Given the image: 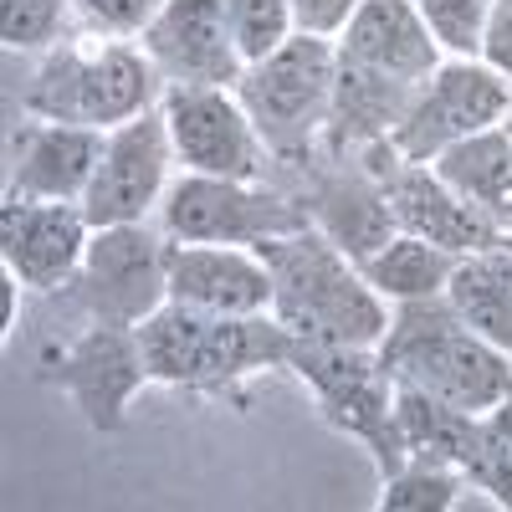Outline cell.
<instances>
[{"label":"cell","mask_w":512,"mask_h":512,"mask_svg":"<svg viewBox=\"0 0 512 512\" xmlns=\"http://www.w3.org/2000/svg\"><path fill=\"white\" fill-rule=\"evenodd\" d=\"M144 364L154 384L180 395H236L246 379L287 369L297 333L272 313H205L185 303H164L144 328Z\"/></svg>","instance_id":"6da1fadb"},{"label":"cell","mask_w":512,"mask_h":512,"mask_svg":"<svg viewBox=\"0 0 512 512\" xmlns=\"http://www.w3.org/2000/svg\"><path fill=\"white\" fill-rule=\"evenodd\" d=\"M374 359L395 384H415L472 415H487L512 395V354L492 349L482 333L466 328L446 292L395 303Z\"/></svg>","instance_id":"7a4b0ae2"},{"label":"cell","mask_w":512,"mask_h":512,"mask_svg":"<svg viewBox=\"0 0 512 512\" xmlns=\"http://www.w3.org/2000/svg\"><path fill=\"white\" fill-rule=\"evenodd\" d=\"M272 272V318L297 338L318 344L379 349L390 328V303L364 282L359 262H349L323 231H292L256 246Z\"/></svg>","instance_id":"3957f363"},{"label":"cell","mask_w":512,"mask_h":512,"mask_svg":"<svg viewBox=\"0 0 512 512\" xmlns=\"http://www.w3.org/2000/svg\"><path fill=\"white\" fill-rule=\"evenodd\" d=\"M333 67V36L297 31L272 57L241 72L236 98L277 164H308L318 154L333 98Z\"/></svg>","instance_id":"277c9868"},{"label":"cell","mask_w":512,"mask_h":512,"mask_svg":"<svg viewBox=\"0 0 512 512\" xmlns=\"http://www.w3.org/2000/svg\"><path fill=\"white\" fill-rule=\"evenodd\" d=\"M287 369L313 390L318 415L338 436H349L369 451L379 482L395 477L410 461L400 420H395V379L379 369L374 349H349V344H318V338H297Z\"/></svg>","instance_id":"5b68a950"},{"label":"cell","mask_w":512,"mask_h":512,"mask_svg":"<svg viewBox=\"0 0 512 512\" xmlns=\"http://www.w3.org/2000/svg\"><path fill=\"white\" fill-rule=\"evenodd\" d=\"M164 236L175 241H210V246H262L272 236L308 231L303 195H282L256 180H221V175H185L159 200Z\"/></svg>","instance_id":"8992f818"},{"label":"cell","mask_w":512,"mask_h":512,"mask_svg":"<svg viewBox=\"0 0 512 512\" xmlns=\"http://www.w3.org/2000/svg\"><path fill=\"white\" fill-rule=\"evenodd\" d=\"M507 108H512V82L502 72H492L482 57H451L415 88L390 144L410 164H431L451 144L497 128Z\"/></svg>","instance_id":"52a82bcc"},{"label":"cell","mask_w":512,"mask_h":512,"mask_svg":"<svg viewBox=\"0 0 512 512\" xmlns=\"http://www.w3.org/2000/svg\"><path fill=\"white\" fill-rule=\"evenodd\" d=\"M164 251H169V236L149 231V221L93 231L88 256H82V267L72 277L77 313L88 323L144 328L169 303Z\"/></svg>","instance_id":"ba28073f"},{"label":"cell","mask_w":512,"mask_h":512,"mask_svg":"<svg viewBox=\"0 0 512 512\" xmlns=\"http://www.w3.org/2000/svg\"><path fill=\"white\" fill-rule=\"evenodd\" d=\"M41 379H52L98 436L123 431L134 395L144 384H154L139 328H118V323H88L72 344L41 354Z\"/></svg>","instance_id":"9c48e42d"},{"label":"cell","mask_w":512,"mask_h":512,"mask_svg":"<svg viewBox=\"0 0 512 512\" xmlns=\"http://www.w3.org/2000/svg\"><path fill=\"white\" fill-rule=\"evenodd\" d=\"M164 123L175 159L190 175H221V180H262L267 175V144L246 118L236 88H164Z\"/></svg>","instance_id":"30bf717a"},{"label":"cell","mask_w":512,"mask_h":512,"mask_svg":"<svg viewBox=\"0 0 512 512\" xmlns=\"http://www.w3.org/2000/svg\"><path fill=\"white\" fill-rule=\"evenodd\" d=\"M169 164H175V144H169L164 108L108 128L93 185L82 195V216L93 221V231L149 221V210L169 190Z\"/></svg>","instance_id":"8fae6325"},{"label":"cell","mask_w":512,"mask_h":512,"mask_svg":"<svg viewBox=\"0 0 512 512\" xmlns=\"http://www.w3.org/2000/svg\"><path fill=\"white\" fill-rule=\"evenodd\" d=\"M93 241V221L82 200H21L0 205V267L26 292H57L77 277Z\"/></svg>","instance_id":"7c38bea8"},{"label":"cell","mask_w":512,"mask_h":512,"mask_svg":"<svg viewBox=\"0 0 512 512\" xmlns=\"http://www.w3.org/2000/svg\"><path fill=\"white\" fill-rule=\"evenodd\" d=\"M139 47L164 88H236L246 72L226 26V0H164Z\"/></svg>","instance_id":"4fadbf2b"},{"label":"cell","mask_w":512,"mask_h":512,"mask_svg":"<svg viewBox=\"0 0 512 512\" xmlns=\"http://www.w3.org/2000/svg\"><path fill=\"white\" fill-rule=\"evenodd\" d=\"M169 303L205 308V313H272V272L251 246H210L175 241L164 251Z\"/></svg>","instance_id":"5bb4252c"},{"label":"cell","mask_w":512,"mask_h":512,"mask_svg":"<svg viewBox=\"0 0 512 512\" xmlns=\"http://www.w3.org/2000/svg\"><path fill=\"white\" fill-rule=\"evenodd\" d=\"M333 52H338V62L405 82V88H420L446 62L431 26L420 21L415 0H359L349 26L333 36Z\"/></svg>","instance_id":"9a60e30c"},{"label":"cell","mask_w":512,"mask_h":512,"mask_svg":"<svg viewBox=\"0 0 512 512\" xmlns=\"http://www.w3.org/2000/svg\"><path fill=\"white\" fill-rule=\"evenodd\" d=\"M303 205H308L313 231H323L349 262L374 256L400 231L395 210H390V195H384V185L359 159H328L323 169H313V180L303 190Z\"/></svg>","instance_id":"2e32d148"},{"label":"cell","mask_w":512,"mask_h":512,"mask_svg":"<svg viewBox=\"0 0 512 512\" xmlns=\"http://www.w3.org/2000/svg\"><path fill=\"white\" fill-rule=\"evenodd\" d=\"M384 195H390V210H395V226L431 241L451 256H472V251H487L502 241V226H492L477 205H466L431 164H410L400 159L395 169L379 175Z\"/></svg>","instance_id":"e0dca14e"},{"label":"cell","mask_w":512,"mask_h":512,"mask_svg":"<svg viewBox=\"0 0 512 512\" xmlns=\"http://www.w3.org/2000/svg\"><path fill=\"white\" fill-rule=\"evenodd\" d=\"M103 159V134L82 123H21L11 139V185L21 200H82Z\"/></svg>","instance_id":"ac0fdd59"},{"label":"cell","mask_w":512,"mask_h":512,"mask_svg":"<svg viewBox=\"0 0 512 512\" xmlns=\"http://www.w3.org/2000/svg\"><path fill=\"white\" fill-rule=\"evenodd\" d=\"M410 98H415V88H405V82H390V77H379V72L338 62L333 67L328 123H323V154L328 159H354L359 149L390 139L395 123L410 108Z\"/></svg>","instance_id":"d6986e66"},{"label":"cell","mask_w":512,"mask_h":512,"mask_svg":"<svg viewBox=\"0 0 512 512\" xmlns=\"http://www.w3.org/2000/svg\"><path fill=\"white\" fill-rule=\"evenodd\" d=\"M159 103H164V77L154 72L144 47H134V41H108V47L88 52V62H82V98H77L82 128L108 134L118 123H134V118L154 113Z\"/></svg>","instance_id":"ffe728a7"},{"label":"cell","mask_w":512,"mask_h":512,"mask_svg":"<svg viewBox=\"0 0 512 512\" xmlns=\"http://www.w3.org/2000/svg\"><path fill=\"white\" fill-rule=\"evenodd\" d=\"M431 169L466 205H477L492 226H512V134L502 123L451 144L441 159H431Z\"/></svg>","instance_id":"44dd1931"},{"label":"cell","mask_w":512,"mask_h":512,"mask_svg":"<svg viewBox=\"0 0 512 512\" xmlns=\"http://www.w3.org/2000/svg\"><path fill=\"white\" fill-rule=\"evenodd\" d=\"M446 297L466 318V328L482 333L492 349L512 354V251L502 241L472 256H456Z\"/></svg>","instance_id":"7402d4cb"},{"label":"cell","mask_w":512,"mask_h":512,"mask_svg":"<svg viewBox=\"0 0 512 512\" xmlns=\"http://www.w3.org/2000/svg\"><path fill=\"white\" fill-rule=\"evenodd\" d=\"M395 420H400V436L405 451L420 461H446L456 472H466V456L477 446V420L472 410H456L436 395L415 390V384H395Z\"/></svg>","instance_id":"603a6c76"},{"label":"cell","mask_w":512,"mask_h":512,"mask_svg":"<svg viewBox=\"0 0 512 512\" xmlns=\"http://www.w3.org/2000/svg\"><path fill=\"white\" fill-rule=\"evenodd\" d=\"M359 272H364V282L384 297V303H410V297L446 292V282L456 272V256L431 246V241H420V236H410V231H395L374 256H364Z\"/></svg>","instance_id":"cb8c5ba5"},{"label":"cell","mask_w":512,"mask_h":512,"mask_svg":"<svg viewBox=\"0 0 512 512\" xmlns=\"http://www.w3.org/2000/svg\"><path fill=\"white\" fill-rule=\"evenodd\" d=\"M82 62L88 52L62 41L41 57V67L31 72L26 93H21V113L41 118V123H77V98H82Z\"/></svg>","instance_id":"d4e9b609"},{"label":"cell","mask_w":512,"mask_h":512,"mask_svg":"<svg viewBox=\"0 0 512 512\" xmlns=\"http://www.w3.org/2000/svg\"><path fill=\"white\" fill-rule=\"evenodd\" d=\"M466 492V477L446 461H420L410 456L395 477L379 482V512H451Z\"/></svg>","instance_id":"484cf974"},{"label":"cell","mask_w":512,"mask_h":512,"mask_svg":"<svg viewBox=\"0 0 512 512\" xmlns=\"http://www.w3.org/2000/svg\"><path fill=\"white\" fill-rule=\"evenodd\" d=\"M461 477L472 492H487L502 512H512V395L477 420V446Z\"/></svg>","instance_id":"4316f807"},{"label":"cell","mask_w":512,"mask_h":512,"mask_svg":"<svg viewBox=\"0 0 512 512\" xmlns=\"http://www.w3.org/2000/svg\"><path fill=\"white\" fill-rule=\"evenodd\" d=\"M72 31V0H0V47L52 52Z\"/></svg>","instance_id":"83f0119b"},{"label":"cell","mask_w":512,"mask_h":512,"mask_svg":"<svg viewBox=\"0 0 512 512\" xmlns=\"http://www.w3.org/2000/svg\"><path fill=\"white\" fill-rule=\"evenodd\" d=\"M226 26H231V41H236L246 67L272 57L282 41L297 36V21H292L287 0H226Z\"/></svg>","instance_id":"f1b7e54d"},{"label":"cell","mask_w":512,"mask_h":512,"mask_svg":"<svg viewBox=\"0 0 512 512\" xmlns=\"http://www.w3.org/2000/svg\"><path fill=\"white\" fill-rule=\"evenodd\" d=\"M420 21L431 26L436 47L451 57H482V31L492 0H415Z\"/></svg>","instance_id":"f546056e"},{"label":"cell","mask_w":512,"mask_h":512,"mask_svg":"<svg viewBox=\"0 0 512 512\" xmlns=\"http://www.w3.org/2000/svg\"><path fill=\"white\" fill-rule=\"evenodd\" d=\"M72 11L108 41L144 36V26L164 11V0H72Z\"/></svg>","instance_id":"4dcf8cb0"},{"label":"cell","mask_w":512,"mask_h":512,"mask_svg":"<svg viewBox=\"0 0 512 512\" xmlns=\"http://www.w3.org/2000/svg\"><path fill=\"white\" fill-rule=\"evenodd\" d=\"M292 6V21L297 31H308V36H338L349 26V16L359 11V0H287Z\"/></svg>","instance_id":"1f68e13d"},{"label":"cell","mask_w":512,"mask_h":512,"mask_svg":"<svg viewBox=\"0 0 512 512\" xmlns=\"http://www.w3.org/2000/svg\"><path fill=\"white\" fill-rule=\"evenodd\" d=\"M482 62L512 82V0H492L482 31Z\"/></svg>","instance_id":"d6a6232c"},{"label":"cell","mask_w":512,"mask_h":512,"mask_svg":"<svg viewBox=\"0 0 512 512\" xmlns=\"http://www.w3.org/2000/svg\"><path fill=\"white\" fill-rule=\"evenodd\" d=\"M502 246H507V251H512V226H507V231H502Z\"/></svg>","instance_id":"836d02e7"}]
</instances>
